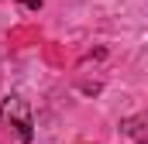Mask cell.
Here are the masks:
<instances>
[{"label":"cell","instance_id":"1","mask_svg":"<svg viewBox=\"0 0 148 144\" xmlns=\"http://www.w3.org/2000/svg\"><path fill=\"white\" fill-rule=\"evenodd\" d=\"M0 120L3 124H14L21 141H31V117H28V107L17 100V96H7L3 107H0Z\"/></svg>","mask_w":148,"mask_h":144},{"label":"cell","instance_id":"2","mask_svg":"<svg viewBox=\"0 0 148 144\" xmlns=\"http://www.w3.org/2000/svg\"><path fill=\"white\" fill-rule=\"evenodd\" d=\"M21 3H24L28 10H38V7H41V0H21Z\"/></svg>","mask_w":148,"mask_h":144}]
</instances>
